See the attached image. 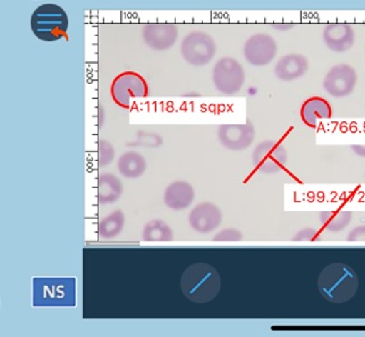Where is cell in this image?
<instances>
[{
  "label": "cell",
  "instance_id": "44dd1931",
  "mask_svg": "<svg viewBox=\"0 0 365 337\" xmlns=\"http://www.w3.org/2000/svg\"><path fill=\"white\" fill-rule=\"evenodd\" d=\"M320 219L327 230L330 232H341L351 223V213L343 211H324L321 213Z\"/></svg>",
  "mask_w": 365,
  "mask_h": 337
},
{
  "label": "cell",
  "instance_id": "8fae6325",
  "mask_svg": "<svg viewBox=\"0 0 365 337\" xmlns=\"http://www.w3.org/2000/svg\"><path fill=\"white\" fill-rule=\"evenodd\" d=\"M222 221V211L216 205L210 202H205L197 206L188 217L192 228L202 234H207L216 230Z\"/></svg>",
  "mask_w": 365,
  "mask_h": 337
},
{
  "label": "cell",
  "instance_id": "4fadbf2b",
  "mask_svg": "<svg viewBox=\"0 0 365 337\" xmlns=\"http://www.w3.org/2000/svg\"><path fill=\"white\" fill-rule=\"evenodd\" d=\"M324 41L332 51L345 53L354 46L355 32L346 23H331L324 29Z\"/></svg>",
  "mask_w": 365,
  "mask_h": 337
},
{
  "label": "cell",
  "instance_id": "7402d4cb",
  "mask_svg": "<svg viewBox=\"0 0 365 337\" xmlns=\"http://www.w3.org/2000/svg\"><path fill=\"white\" fill-rule=\"evenodd\" d=\"M163 144V139L155 133L138 132L136 136L135 141L128 144V146H135V147L157 148Z\"/></svg>",
  "mask_w": 365,
  "mask_h": 337
},
{
  "label": "cell",
  "instance_id": "ac0fdd59",
  "mask_svg": "<svg viewBox=\"0 0 365 337\" xmlns=\"http://www.w3.org/2000/svg\"><path fill=\"white\" fill-rule=\"evenodd\" d=\"M145 169H147L145 159L138 152H126L119 158V173L126 178L135 180L144 174Z\"/></svg>",
  "mask_w": 365,
  "mask_h": 337
},
{
  "label": "cell",
  "instance_id": "2e32d148",
  "mask_svg": "<svg viewBox=\"0 0 365 337\" xmlns=\"http://www.w3.org/2000/svg\"><path fill=\"white\" fill-rule=\"evenodd\" d=\"M331 115V107L324 98H309L301 108L302 119L307 126L310 127L316 126L317 119H330Z\"/></svg>",
  "mask_w": 365,
  "mask_h": 337
},
{
  "label": "cell",
  "instance_id": "6da1fadb",
  "mask_svg": "<svg viewBox=\"0 0 365 337\" xmlns=\"http://www.w3.org/2000/svg\"><path fill=\"white\" fill-rule=\"evenodd\" d=\"M321 296L331 303H345L359 290L356 271L345 263H336L322 269L318 278Z\"/></svg>",
  "mask_w": 365,
  "mask_h": 337
},
{
  "label": "cell",
  "instance_id": "ba28073f",
  "mask_svg": "<svg viewBox=\"0 0 365 337\" xmlns=\"http://www.w3.org/2000/svg\"><path fill=\"white\" fill-rule=\"evenodd\" d=\"M277 44L272 36L264 34L252 36L244 46V56L252 65L264 66L276 57Z\"/></svg>",
  "mask_w": 365,
  "mask_h": 337
},
{
  "label": "cell",
  "instance_id": "5b68a950",
  "mask_svg": "<svg viewBox=\"0 0 365 337\" xmlns=\"http://www.w3.org/2000/svg\"><path fill=\"white\" fill-rule=\"evenodd\" d=\"M245 81L243 66L236 59L225 57L217 61L213 69V84L225 94H234L241 90Z\"/></svg>",
  "mask_w": 365,
  "mask_h": 337
},
{
  "label": "cell",
  "instance_id": "484cf974",
  "mask_svg": "<svg viewBox=\"0 0 365 337\" xmlns=\"http://www.w3.org/2000/svg\"><path fill=\"white\" fill-rule=\"evenodd\" d=\"M318 236V232L312 228H307V230L301 231L299 234L294 238L295 241H313L316 240Z\"/></svg>",
  "mask_w": 365,
  "mask_h": 337
},
{
  "label": "cell",
  "instance_id": "7c38bea8",
  "mask_svg": "<svg viewBox=\"0 0 365 337\" xmlns=\"http://www.w3.org/2000/svg\"><path fill=\"white\" fill-rule=\"evenodd\" d=\"M178 36V28L170 23H151L143 29L144 41L155 50L169 49L176 42Z\"/></svg>",
  "mask_w": 365,
  "mask_h": 337
},
{
  "label": "cell",
  "instance_id": "603a6c76",
  "mask_svg": "<svg viewBox=\"0 0 365 337\" xmlns=\"http://www.w3.org/2000/svg\"><path fill=\"white\" fill-rule=\"evenodd\" d=\"M115 157L114 147L106 140H101L98 144V164L100 167L107 166Z\"/></svg>",
  "mask_w": 365,
  "mask_h": 337
},
{
  "label": "cell",
  "instance_id": "ffe728a7",
  "mask_svg": "<svg viewBox=\"0 0 365 337\" xmlns=\"http://www.w3.org/2000/svg\"><path fill=\"white\" fill-rule=\"evenodd\" d=\"M142 238L147 242H170L174 238L173 231L163 221H151L144 226Z\"/></svg>",
  "mask_w": 365,
  "mask_h": 337
},
{
  "label": "cell",
  "instance_id": "cb8c5ba5",
  "mask_svg": "<svg viewBox=\"0 0 365 337\" xmlns=\"http://www.w3.org/2000/svg\"><path fill=\"white\" fill-rule=\"evenodd\" d=\"M243 238V235L240 231L234 230V228H228V230L222 231L213 238L217 242H238Z\"/></svg>",
  "mask_w": 365,
  "mask_h": 337
},
{
  "label": "cell",
  "instance_id": "8992f818",
  "mask_svg": "<svg viewBox=\"0 0 365 337\" xmlns=\"http://www.w3.org/2000/svg\"><path fill=\"white\" fill-rule=\"evenodd\" d=\"M182 55L187 63L202 66L216 55V44L205 32H192L182 42Z\"/></svg>",
  "mask_w": 365,
  "mask_h": 337
},
{
  "label": "cell",
  "instance_id": "277c9868",
  "mask_svg": "<svg viewBox=\"0 0 365 337\" xmlns=\"http://www.w3.org/2000/svg\"><path fill=\"white\" fill-rule=\"evenodd\" d=\"M149 88L141 75L134 72H124L119 74L111 86V94L117 105L128 108L132 100L145 98Z\"/></svg>",
  "mask_w": 365,
  "mask_h": 337
},
{
  "label": "cell",
  "instance_id": "d6986e66",
  "mask_svg": "<svg viewBox=\"0 0 365 337\" xmlns=\"http://www.w3.org/2000/svg\"><path fill=\"white\" fill-rule=\"evenodd\" d=\"M124 224L125 217L123 211H116L109 213L98 225V233H99L100 238H106V240L116 238L117 235L122 232Z\"/></svg>",
  "mask_w": 365,
  "mask_h": 337
},
{
  "label": "cell",
  "instance_id": "9c48e42d",
  "mask_svg": "<svg viewBox=\"0 0 365 337\" xmlns=\"http://www.w3.org/2000/svg\"><path fill=\"white\" fill-rule=\"evenodd\" d=\"M287 155L285 148L274 141H264L255 148L253 163L257 171L276 173L285 165Z\"/></svg>",
  "mask_w": 365,
  "mask_h": 337
},
{
  "label": "cell",
  "instance_id": "3957f363",
  "mask_svg": "<svg viewBox=\"0 0 365 337\" xmlns=\"http://www.w3.org/2000/svg\"><path fill=\"white\" fill-rule=\"evenodd\" d=\"M31 28L40 40L56 41L66 36L68 17L61 6L45 4L39 6L32 14Z\"/></svg>",
  "mask_w": 365,
  "mask_h": 337
},
{
  "label": "cell",
  "instance_id": "9a60e30c",
  "mask_svg": "<svg viewBox=\"0 0 365 337\" xmlns=\"http://www.w3.org/2000/svg\"><path fill=\"white\" fill-rule=\"evenodd\" d=\"M194 196H195V192L190 183L178 181V182L172 183L166 188L163 200H165L167 207L170 209L182 211L192 205Z\"/></svg>",
  "mask_w": 365,
  "mask_h": 337
},
{
  "label": "cell",
  "instance_id": "d4e9b609",
  "mask_svg": "<svg viewBox=\"0 0 365 337\" xmlns=\"http://www.w3.org/2000/svg\"><path fill=\"white\" fill-rule=\"evenodd\" d=\"M347 240L349 242H365V225L355 227L354 230L349 233Z\"/></svg>",
  "mask_w": 365,
  "mask_h": 337
},
{
  "label": "cell",
  "instance_id": "7a4b0ae2",
  "mask_svg": "<svg viewBox=\"0 0 365 337\" xmlns=\"http://www.w3.org/2000/svg\"><path fill=\"white\" fill-rule=\"evenodd\" d=\"M180 288L185 298L194 303H207L218 296L222 279L218 271L207 263H195L182 273Z\"/></svg>",
  "mask_w": 365,
  "mask_h": 337
},
{
  "label": "cell",
  "instance_id": "52a82bcc",
  "mask_svg": "<svg viewBox=\"0 0 365 337\" xmlns=\"http://www.w3.org/2000/svg\"><path fill=\"white\" fill-rule=\"evenodd\" d=\"M356 84V71L347 64H339L327 73L324 88L332 97L344 98L354 91Z\"/></svg>",
  "mask_w": 365,
  "mask_h": 337
},
{
  "label": "cell",
  "instance_id": "e0dca14e",
  "mask_svg": "<svg viewBox=\"0 0 365 337\" xmlns=\"http://www.w3.org/2000/svg\"><path fill=\"white\" fill-rule=\"evenodd\" d=\"M123 193V184L114 174H101L98 177V202L100 205L114 203Z\"/></svg>",
  "mask_w": 365,
  "mask_h": 337
},
{
  "label": "cell",
  "instance_id": "4316f807",
  "mask_svg": "<svg viewBox=\"0 0 365 337\" xmlns=\"http://www.w3.org/2000/svg\"><path fill=\"white\" fill-rule=\"evenodd\" d=\"M351 149L354 150L356 155L361 156V157H365V146H353Z\"/></svg>",
  "mask_w": 365,
  "mask_h": 337
},
{
  "label": "cell",
  "instance_id": "5bb4252c",
  "mask_svg": "<svg viewBox=\"0 0 365 337\" xmlns=\"http://www.w3.org/2000/svg\"><path fill=\"white\" fill-rule=\"evenodd\" d=\"M309 69L307 57L299 54L284 56L274 66V74L282 81H293L302 78Z\"/></svg>",
  "mask_w": 365,
  "mask_h": 337
},
{
  "label": "cell",
  "instance_id": "30bf717a",
  "mask_svg": "<svg viewBox=\"0 0 365 337\" xmlns=\"http://www.w3.org/2000/svg\"><path fill=\"white\" fill-rule=\"evenodd\" d=\"M219 140L222 146L234 151H241L251 146L255 131L251 124L222 125L218 130Z\"/></svg>",
  "mask_w": 365,
  "mask_h": 337
}]
</instances>
